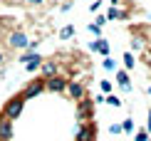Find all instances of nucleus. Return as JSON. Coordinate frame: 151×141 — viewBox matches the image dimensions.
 Instances as JSON below:
<instances>
[{"label":"nucleus","mask_w":151,"mask_h":141,"mask_svg":"<svg viewBox=\"0 0 151 141\" xmlns=\"http://www.w3.org/2000/svg\"><path fill=\"white\" fill-rule=\"evenodd\" d=\"M92 112H94V101L89 97H84V99L77 101V119H79V124H82V121H89L92 119Z\"/></svg>","instance_id":"7"},{"label":"nucleus","mask_w":151,"mask_h":141,"mask_svg":"<svg viewBox=\"0 0 151 141\" xmlns=\"http://www.w3.org/2000/svg\"><path fill=\"white\" fill-rule=\"evenodd\" d=\"M5 60H8V57H5V50H0V67L5 65Z\"/></svg>","instance_id":"27"},{"label":"nucleus","mask_w":151,"mask_h":141,"mask_svg":"<svg viewBox=\"0 0 151 141\" xmlns=\"http://www.w3.org/2000/svg\"><path fill=\"white\" fill-rule=\"evenodd\" d=\"M109 134H122V124H111L109 126Z\"/></svg>","instance_id":"22"},{"label":"nucleus","mask_w":151,"mask_h":141,"mask_svg":"<svg viewBox=\"0 0 151 141\" xmlns=\"http://www.w3.org/2000/svg\"><path fill=\"white\" fill-rule=\"evenodd\" d=\"M45 89H47V92H55V94H62L67 89V77H62V74L47 77V79H45Z\"/></svg>","instance_id":"8"},{"label":"nucleus","mask_w":151,"mask_h":141,"mask_svg":"<svg viewBox=\"0 0 151 141\" xmlns=\"http://www.w3.org/2000/svg\"><path fill=\"white\" fill-rule=\"evenodd\" d=\"M116 84L124 89V92H129L131 89V82H129V72L127 69H116Z\"/></svg>","instance_id":"12"},{"label":"nucleus","mask_w":151,"mask_h":141,"mask_svg":"<svg viewBox=\"0 0 151 141\" xmlns=\"http://www.w3.org/2000/svg\"><path fill=\"white\" fill-rule=\"evenodd\" d=\"M104 97H106V94H97L92 101H94V104H104Z\"/></svg>","instance_id":"26"},{"label":"nucleus","mask_w":151,"mask_h":141,"mask_svg":"<svg viewBox=\"0 0 151 141\" xmlns=\"http://www.w3.org/2000/svg\"><path fill=\"white\" fill-rule=\"evenodd\" d=\"M45 92V79H32L30 84H25V89H22V99L27 101V99H35V97H40V94Z\"/></svg>","instance_id":"5"},{"label":"nucleus","mask_w":151,"mask_h":141,"mask_svg":"<svg viewBox=\"0 0 151 141\" xmlns=\"http://www.w3.org/2000/svg\"><path fill=\"white\" fill-rule=\"evenodd\" d=\"M27 3H30V5H42L45 0H27Z\"/></svg>","instance_id":"29"},{"label":"nucleus","mask_w":151,"mask_h":141,"mask_svg":"<svg viewBox=\"0 0 151 141\" xmlns=\"http://www.w3.org/2000/svg\"><path fill=\"white\" fill-rule=\"evenodd\" d=\"M102 67L106 69V72H116V65H114V60H109V57H104V62H102Z\"/></svg>","instance_id":"18"},{"label":"nucleus","mask_w":151,"mask_h":141,"mask_svg":"<svg viewBox=\"0 0 151 141\" xmlns=\"http://www.w3.org/2000/svg\"><path fill=\"white\" fill-rule=\"evenodd\" d=\"M10 136H12V121L0 117V141H10Z\"/></svg>","instance_id":"11"},{"label":"nucleus","mask_w":151,"mask_h":141,"mask_svg":"<svg viewBox=\"0 0 151 141\" xmlns=\"http://www.w3.org/2000/svg\"><path fill=\"white\" fill-rule=\"evenodd\" d=\"M65 92H67V97L74 99V101L87 97V87H84V82H79V79H67V89Z\"/></svg>","instance_id":"3"},{"label":"nucleus","mask_w":151,"mask_h":141,"mask_svg":"<svg viewBox=\"0 0 151 141\" xmlns=\"http://www.w3.org/2000/svg\"><path fill=\"white\" fill-rule=\"evenodd\" d=\"M40 72H42V79H47V77H55V74H60V67H57V62H55V60H42V65H40Z\"/></svg>","instance_id":"9"},{"label":"nucleus","mask_w":151,"mask_h":141,"mask_svg":"<svg viewBox=\"0 0 151 141\" xmlns=\"http://www.w3.org/2000/svg\"><path fill=\"white\" fill-rule=\"evenodd\" d=\"M122 60H124V67H127V72H129V69H134L136 60H134V55H131V52H124V57H122Z\"/></svg>","instance_id":"15"},{"label":"nucleus","mask_w":151,"mask_h":141,"mask_svg":"<svg viewBox=\"0 0 151 141\" xmlns=\"http://www.w3.org/2000/svg\"><path fill=\"white\" fill-rule=\"evenodd\" d=\"M146 94H151V84H149V87H146Z\"/></svg>","instance_id":"30"},{"label":"nucleus","mask_w":151,"mask_h":141,"mask_svg":"<svg viewBox=\"0 0 151 141\" xmlns=\"http://www.w3.org/2000/svg\"><path fill=\"white\" fill-rule=\"evenodd\" d=\"M99 89H102V94H111V89H114V84H111L109 79H102V82H99Z\"/></svg>","instance_id":"17"},{"label":"nucleus","mask_w":151,"mask_h":141,"mask_svg":"<svg viewBox=\"0 0 151 141\" xmlns=\"http://www.w3.org/2000/svg\"><path fill=\"white\" fill-rule=\"evenodd\" d=\"M94 25H99V27H102V25H106V17H104V15H97V20H94Z\"/></svg>","instance_id":"25"},{"label":"nucleus","mask_w":151,"mask_h":141,"mask_svg":"<svg viewBox=\"0 0 151 141\" xmlns=\"http://www.w3.org/2000/svg\"><path fill=\"white\" fill-rule=\"evenodd\" d=\"M129 15V12L127 10H119V8H109V10H106V22H109V20H124V17H127Z\"/></svg>","instance_id":"13"},{"label":"nucleus","mask_w":151,"mask_h":141,"mask_svg":"<svg viewBox=\"0 0 151 141\" xmlns=\"http://www.w3.org/2000/svg\"><path fill=\"white\" fill-rule=\"evenodd\" d=\"M89 50L92 52H99L102 57H109V42L104 40V37H97V40L89 42Z\"/></svg>","instance_id":"10"},{"label":"nucleus","mask_w":151,"mask_h":141,"mask_svg":"<svg viewBox=\"0 0 151 141\" xmlns=\"http://www.w3.org/2000/svg\"><path fill=\"white\" fill-rule=\"evenodd\" d=\"M97 139V124H87V121H82L77 126V134H74V141H94Z\"/></svg>","instance_id":"4"},{"label":"nucleus","mask_w":151,"mask_h":141,"mask_svg":"<svg viewBox=\"0 0 151 141\" xmlns=\"http://www.w3.org/2000/svg\"><path fill=\"white\" fill-rule=\"evenodd\" d=\"M146 141H151V136H149V139H146Z\"/></svg>","instance_id":"31"},{"label":"nucleus","mask_w":151,"mask_h":141,"mask_svg":"<svg viewBox=\"0 0 151 141\" xmlns=\"http://www.w3.org/2000/svg\"><path fill=\"white\" fill-rule=\"evenodd\" d=\"M5 42H8L10 50H27V35L22 32V30H8L5 32Z\"/></svg>","instance_id":"2"},{"label":"nucleus","mask_w":151,"mask_h":141,"mask_svg":"<svg viewBox=\"0 0 151 141\" xmlns=\"http://www.w3.org/2000/svg\"><path fill=\"white\" fill-rule=\"evenodd\" d=\"M99 8H102V0H94V3L89 5V10H92V12H97Z\"/></svg>","instance_id":"23"},{"label":"nucleus","mask_w":151,"mask_h":141,"mask_svg":"<svg viewBox=\"0 0 151 141\" xmlns=\"http://www.w3.org/2000/svg\"><path fill=\"white\" fill-rule=\"evenodd\" d=\"M122 131L131 134V131H134V121H131V119H124V121H122Z\"/></svg>","instance_id":"19"},{"label":"nucleus","mask_w":151,"mask_h":141,"mask_svg":"<svg viewBox=\"0 0 151 141\" xmlns=\"http://www.w3.org/2000/svg\"><path fill=\"white\" fill-rule=\"evenodd\" d=\"M146 131L151 134V109H149V121H146Z\"/></svg>","instance_id":"28"},{"label":"nucleus","mask_w":151,"mask_h":141,"mask_svg":"<svg viewBox=\"0 0 151 141\" xmlns=\"http://www.w3.org/2000/svg\"><path fill=\"white\" fill-rule=\"evenodd\" d=\"M60 37H62V40H70V37H74V27H72V25H65V27L60 30Z\"/></svg>","instance_id":"16"},{"label":"nucleus","mask_w":151,"mask_h":141,"mask_svg":"<svg viewBox=\"0 0 151 141\" xmlns=\"http://www.w3.org/2000/svg\"><path fill=\"white\" fill-rule=\"evenodd\" d=\"M22 109H25V99H22V94H17V97H10V99L3 104V112H0V117L15 121V119L22 114Z\"/></svg>","instance_id":"1"},{"label":"nucleus","mask_w":151,"mask_h":141,"mask_svg":"<svg viewBox=\"0 0 151 141\" xmlns=\"http://www.w3.org/2000/svg\"><path fill=\"white\" fill-rule=\"evenodd\" d=\"M131 47H134V50H136V52H139V50L144 47V45H141V40H136V37H134V40H131Z\"/></svg>","instance_id":"24"},{"label":"nucleus","mask_w":151,"mask_h":141,"mask_svg":"<svg viewBox=\"0 0 151 141\" xmlns=\"http://www.w3.org/2000/svg\"><path fill=\"white\" fill-rule=\"evenodd\" d=\"M87 30H89L92 35H97V37H102V27H99V25H94V22H89V25H87Z\"/></svg>","instance_id":"20"},{"label":"nucleus","mask_w":151,"mask_h":141,"mask_svg":"<svg viewBox=\"0 0 151 141\" xmlns=\"http://www.w3.org/2000/svg\"><path fill=\"white\" fill-rule=\"evenodd\" d=\"M149 139V131L146 129H139V131H136V136H134V141H146Z\"/></svg>","instance_id":"21"},{"label":"nucleus","mask_w":151,"mask_h":141,"mask_svg":"<svg viewBox=\"0 0 151 141\" xmlns=\"http://www.w3.org/2000/svg\"><path fill=\"white\" fill-rule=\"evenodd\" d=\"M42 60H45V57L37 55V52H25V55H20V62H22V67L27 69V72H37L40 65H42Z\"/></svg>","instance_id":"6"},{"label":"nucleus","mask_w":151,"mask_h":141,"mask_svg":"<svg viewBox=\"0 0 151 141\" xmlns=\"http://www.w3.org/2000/svg\"><path fill=\"white\" fill-rule=\"evenodd\" d=\"M104 101H106V104H109V106H116V109H119V106L124 104V101L119 99L116 94H106V97H104Z\"/></svg>","instance_id":"14"}]
</instances>
